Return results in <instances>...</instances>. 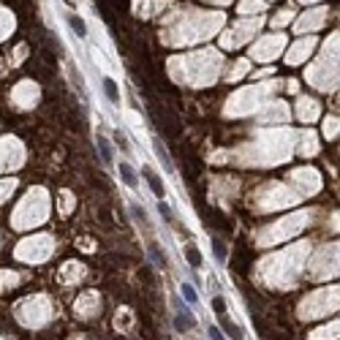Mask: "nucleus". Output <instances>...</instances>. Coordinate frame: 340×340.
I'll list each match as a JSON object with an SVG mask.
<instances>
[{
    "instance_id": "0eeeda50",
    "label": "nucleus",
    "mask_w": 340,
    "mask_h": 340,
    "mask_svg": "<svg viewBox=\"0 0 340 340\" xmlns=\"http://www.w3.org/2000/svg\"><path fill=\"white\" fill-rule=\"evenodd\" d=\"M68 28L74 30V33H77L79 38H87V25H85L79 17H71V19H68Z\"/></svg>"
},
{
    "instance_id": "2eb2a0df",
    "label": "nucleus",
    "mask_w": 340,
    "mask_h": 340,
    "mask_svg": "<svg viewBox=\"0 0 340 340\" xmlns=\"http://www.w3.org/2000/svg\"><path fill=\"white\" fill-rule=\"evenodd\" d=\"M150 256L155 258V264H161V267H166V256H164V253H161V251H158V248H155V245L150 248Z\"/></svg>"
},
{
    "instance_id": "9d476101",
    "label": "nucleus",
    "mask_w": 340,
    "mask_h": 340,
    "mask_svg": "<svg viewBox=\"0 0 340 340\" xmlns=\"http://www.w3.org/2000/svg\"><path fill=\"white\" fill-rule=\"evenodd\" d=\"M212 251H215V258H218V261H226V248H223L221 240H212Z\"/></svg>"
},
{
    "instance_id": "39448f33",
    "label": "nucleus",
    "mask_w": 340,
    "mask_h": 340,
    "mask_svg": "<svg viewBox=\"0 0 340 340\" xmlns=\"http://www.w3.org/2000/svg\"><path fill=\"white\" fill-rule=\"evenodd\" d=\"M95 144H98V150H101V161L104 164H112V144L104 139V136H95Z\"/></svg>"
},
{
    "instance_id": "a211bd4d",
    "label": "nucleus",
    "mask_w": 340,
    "mask_h": 340,
    "mask_svg": "<svg viewBox=\"0 0 340 340\" xmlns=\"http://www.w3.org/2000/svg\"><path fill=\"white\" fill-rule=\"evenodd\" d=\"M210 338H212V340H223L221 329H218V327H210Z\"/></svg>"
},
{
    "instance_id": "4468645a",
    "label": "nucleus",
    "mask_w": 340,
    "mask_h": 340,
    "mask_svg": "<svg viewBox=\"0 0 340 340\" xmlns=\"http://www.w3.org/2000/svg\"><path fill=\"white\" fill-rule=\"evenodd\" d=\"M212 311H215L218 316H223V313H226V302H223V297H215V299H212Z\"/></svg>"
},
{
    "instance_id": "f257e3e1",
    "label": "nucleus",
    "mask_w": 340,
    "mask_h": 340,
    "mask_svg": "<svg viewBox=\"0 0 340 340\" xmlns=\"http://www.w3.org/2000/svg\"><path fill=\"white\" fill-rule=\"evenodd\" d=\"M142 174H144V180H147V185H150V191H153L158 199H164V196H166V185L158 180V174H155L153 169H144Z\"/></svg>"
},
{
    "instance_id": "423d86ee",
    "label": "nucleus",
    "mask_w": 340,
    "mask_h": 340,
    "mask_svg": "<svg viewBox=\"0 0 340 340\" xmlns=\"http://www.w3.org/2000/svg\"><path fill=\"white\" fill-rule=\"evenodd\" d=\"M174 324H177V329H182V332H185V329H191V327H194V316L188 313V308H182V313H180V316L174 318Z\"/></svg>"
},
{
    "instance_id": "f03ea898",
    "label": "nucleus",
    "mask_w": 340,
    "mask_h": 340,
    "mask_svg": "<svg viewBox=\"0 0 340 340\" xmlns=\"http://www.w3.org/2000/svg\"><path fill=\"white\" fill-rule=\"evenodd\" d=\"M104 93H106V101H109V104H120V87L112 77L104 79Z\"/></svg>"
},
{
    "instance_id": "9b49d317",
    "label": "nucleus",
    "mask_w": 340,
    "mask_h": 340,
    "mask_svg": "<svg viewBox=\"0 0 340 340\" xmlns=\"http://www.w3.org/2000/svg\"><path fill=\"white\" fill-rule=\"evenodd\" d=\"M180 291H182V297H185L188 302H191V305L196 302V291H194L191 286H188V283H182V286H180Z\"/></svg>"
},
{
    "instance_id": "ddd939ff",
    "label": "nucleus",
    "mask_w": 340,
    "mask_h": 340,
    "mask_svg": "<svg viewBox=\"0 0 340 340\" xmlns=\"http://www.w3.org/2000/svg\"><path fill=\"white\" fill-rule=\"evenodd\" d=\"M71 79L77 82V90H79V93H85V79H82V74H79L77 68H71Z\"/></svg>"
},
{
    "instance_id": "6e6552de",
    "label": "nucleus",
    "mask_w": 340,
    "mask_h": 340,
    "mask_svg": "<svg viewBox=\"0 0 340 340\" xmlns=\"http://www.w3.org/2000/svg\"><path fill=\"white\" fill-rule=\"evenodd\" d=\"M155 155H158V161L164 164V169L171 174V161H169V153H166V147L161 144V142H155Z\"/></svg>"
},
{
    "instance_id": "f8f14e48",
    "label": "nucleus",
    "mask_w": 340,
    "mask_h": 340,
    "mask_svg": "<svg viewBox=\"0 0 340 340\" xmlns=\"http://www.w3.org/2000/svg\"><path fill=\"white\" fill-rule=\"evenodd\" d=\"M114 142L120 144V150H123V153H128V150H131V147H128V139H125L123 131H114Z\"/></svg>"
},
{
    "instance_id": "1a4fd4ad",
    "label": "nucleus",
    "mask_w": 340,
    "mask_h": 340,
    "mask_svg": "<svg viewBox=\"0 0 340 340\" xmlns=\"http://www.w3.org/2000/svg\"><path fill=\"white\" fill-rule=\"evenodd\" d=\"M185 256H188V264H191V267H201V253H199V248H196V245H188L185 248Z\"/></svg>"
},
{
    "instance_id": "20e7f679",
    "label": "nucleus",
    "mask_w": 340,
    "mask_h": 340,
    "mask_svg": "<svg viewBox=\"0 0 340 340\" xmlns=\"http://www.w3.org/2000/svg\"><path fill=\"white\" fill-rule=\"evenodd\" d=\"M120 177H123V182H125L128 188H136V185H139V180H136L134 169H131L128 164H120Z\"/></svg>"
},
{
    "instance_id": "f3484780",
    "label": "nucleus",
    "mask_w": 340,
    "mask_h": 340,
    "mask_svg": "<svg viewBox=\"0 0 340 340\" xmlns=\"http://www.w3.org/2000/svg\"><path fill=\"white\" fill-rule=\"evenodd\" d=\"M131 212H134V215H136V218H139V221H142V223H147V212H144V210H142V207H136V204H134V207H131Z\"/></svg>"
},
{
    "instance_id": "7ed1b4c3",
    "label": "nucleus",
    "mask_w": 340,
    "mask_h": 340,
    "mask_svg": "<svg viewBox=\"0 0 340 340\" xmlns=\"http://www.w3.org/2000/svg\"><path fill=\"white\" fill-rule=\"evenodd\" d=\"M221 327L226 329V335H229L231 340H242V329L237 327L234 321H229V318H226V313H223V316H221Z\"/></svg>"
},
{
    "instance_id": "dca6fc26",
    "label": "nucleus",
    "mask_w": 340,
    "mask_h": 340,
    "mask_svg": "<svg viewBox=\"0 0 340 340\" xmlns=\"http://www.w3.org/2000/svg\"><path fill=\"white\" fill-rule=\"evenodd\" d=\"M158 210H161V215H164V221H166V223H171V221H174V215H171V210H169V207H166L161 199H158Z\"/></svg>"
}]
</instances>
